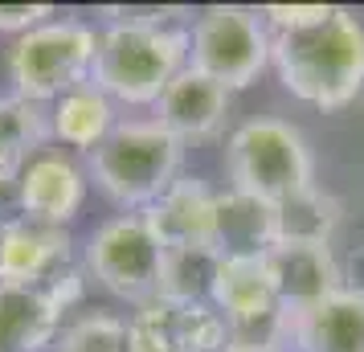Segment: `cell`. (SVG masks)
I'll return each mask as SVG.
<instances>
[{
	"label": "cell",
	"mask_w": 364,
	"mask_h": 352,
	"mask_svg": "<svg viewBox=\"0 0 364 352\" xmlns=\"http://www.w3.org/2000/svg\"><path fill=\"white\" fill-rule=\"evenodd\" d=\"M270 66L282 90L319 111H340L364 95V21L328 4L311 25L270 33Z\"/></svg>",
	"instance_id": "1"
},
{
	"label": "cell",
	"mask_w": 364,
	"mask_h": 352,
	"mask_svg": "<svg viewBox=\"0 0 364 352\" xmlns=\"http://www.w3.org/2000/svg\"><path fill=\"white\" fill-rule=\"evenodd\" d=\"M184 144L156 119H123L99 148L86 156V176L107 201L127 213H144L181 181Z\"/></svg>",
	"instance_id": "2"
},
{
	"label": "cell",
	"mask_w": 364,
	"mask_h": 352,
	"mask_svg": "<svg viewBox=\"0 0 364 352\" xmlns=\"http://www.w3.org/2000/svg\"><path fill=\"white\" fill-rule=\"evenodd\" d=\"M184 66H188V29L102 25L90 82L119 107H156Z\"/></svg>",
	"instance_id": "3"
},
{
	"label": "cell",
	"mask_w": 364,
	"mask_h": 352,
	"mask_svg": "<svg viewBox=\"0 0 364 352\" xmlns=\"http://www.w3.org/2000/svg\"><path fill=\"white\" fill-rule=\"evenodd\" d=\"M95 58H99V29L90 21L53 17L9 46L4 70H9L13 95L50 107L74 86L90 82Z\"/></svg>",
	"instance_id": "4"
},
{
	"label": "cell",
	"mask_w": 364,
	"mask_h": 352,
	"mask_svg": "<svg viewBox=\"0 0 364 352\" xmlns=\"http://www.w3.org/2000/svg\"><path fill=\"white\" fill-rule=\"evenodd\" d=\"M230 188L279 205L315 185V160L307 135L287 119H246L225 144Z\"/></svg>",
	"instance_id": "5"
},
{
	"label": "cell",
	"mask_w": 364,
	"mask_h": 352,
	"mask_svg": "<svg viewBox=\"0 0 364 352\" xmlns=\"http://www.w3.org/2000/svg\"><path fill=\"white\" fill-rule=\"evenodd\" d=\"M188 66L225 90H246L270 66V29L242 4H209L188 25Z\"/></svg>",
	"instance_id": "6"
},
{
	"label": "cell",
	"mask_w": 364,
	"mask_h": 352,
	"mask_svg": "<svg viewBox=\"0 0 364 352\" xmlns=\"http://www.w3.org/2000/svg\"><path fill=\"white\" fill-rule=\"evenodd\" d=\"M82 267L102 291L139 307L160 295L164 246L151 234L144 213H119V218H107L86 238Z\"/></svg>",
	"instance_id": "7"
},
{
	"label": "cell",
	"mask_w": 364,
	"mask_h": 352,
	"mask_svg": "<svg viewBox=\"0 0 364 352\" xmlns=\"http://www.w3.org/2000/svg\"><path fill=\"white\" fill-rule=\"evenodd\" d=\"M90 176L70 151H37L17 176V209L21 218L70 225L86 201Z\"/></svg>",
	"instance_id": "8"
},
{
	"label": "cell",
	"mask_w": 364,
	"mask_h": 352,
	"mask_svg": "<svg viewBox=\"0 0 364 352\" xmlns=\"http://www.w3.org/2000/svg\"><path fill=\"white\" fill-rule=\"evenodd\" d=\"M279 303L295 316L344 287V267L328 242H274L262 254Z\"/></svg>",
	"instance_id": "9"
},
{
	"label": "cell",
	"mask_w": 364,
	"mask_h": 352,
	"mask_svg": "<svg viewBox=\"0 0 364 352\" xmlns=\"http://www.w3.org/2000/svg\"><path fill=\"white\" fill-rule=\"evenodd\" d=\"M74 262V238L66 225L33 218H9L0 225V283L46 287Z\"/></svg>",
	"instance_id": "10"
},
{
	"label": "cell",
	"mask_w": 364,
	"mask_h": 352,
	"mask_svg": "<svg viewBox=\"0 0 364 352\" xmlns=\"http://www.w3.org/2000/svg\"><path fill=\"white\" fill-rule=\"evenodd\" d=\"M230 99L233 90H225L200 70L184 66L160 95V102L151 107V119L188 148V144H205V139L221 135L225 119H230Z\"/></svg>",
	"instance_id": "11"
},
{
	"label": "cell",
	"mask_w": 364,
	"mask_h": 352,
	"mask_svg": "<svg viewBox=\"0 0 364 352\" xmlns=\"http://www.w3.org/2000/svg\"><path fill=\"white\" fill-rule=\"evenodd\" d=\"M144 218L164 250L217 246V193L200 176H181L160 201L144 209Z\"/></svg>",
	"instance_id": "12"
},
{
	"label": "cell",
	"mask_w": 364,
	"mask_h": 352,
	"mask_svg": "<svg viewBox=\"0 0 364 352\" xmlns=\"http://www.w3.org/2000/svg\"><path fill=\"white\" fill-rule=\"evenodd\" d=\"M291 352H364V291L340 287L295 311Z\"/></svg>",
	"instance_id": "13"
},
{
	"label": "cell",
	"mask_w": 364,
	"mask_h": 352,
	"mask_svg": "<svg viewBox=\"0 0 364 352\" xmlns=\"http://www.w3.org/2000/svg\"><path fill=\"white\" fill-rule=\"evenodd\" d=\"M62 316L46 287L0 283V352H53Z\"/></svg>",
	"instance_id": "14"
},
{
	"label": "cell",
	"mask_w": 364,
	"mask_h": 352,
	"mask_svg": "<svg viewBox=\"0 0 364 352\" xmlns=\"http://www.w3.org/2000/svg\"><path fill=\"white\" fill-rule=\"evenodd\" d=\"M119 123V102L111 95H102L95 82H82L74 86L70 95H62L58 102H50V135L53 144L62 148H74L90 156L99 148L107 135L115 132Z\"/></svg>",
	"instance_id": "15"
},
{
	"label": "cell",
	"mask_w": 364,
	"mask_h": 352,
	"mask_svg": "<svg viewBox=\"0 0 364 352\" xmlns=\"http://www.w3.org/2000/svg\"><path fill=\"white\" fill-rule=\"evenodd\" d=\"M279 242V221H274V205L246 197L237 188L217 193V250L225 258L237 254H266Z\"/></svg>",
	"instance_id": "16"
},
{
	"label": "cell",
	"mask_w": 364,
	"mask_h": 352,
	"mask_svg": "<svg viewBox=\"0 0 364 352\" xmlns=\"http://www.w3.org/2000/svg\"><path fill=\"white\" fill-rule=\"evenodd\" d=\"M50 107L21 95H0V181H17L21 168L50 144Z\"/></svg>",
	"instance_id": "17"
},
{
	"label": "cell",
	"mask_w": 364,
	"mask_h": 352,
	"mask_svg": "<svg viewBox=\"0 0 364 352\" xmlns=\"http://www.w3.org/2000/svg\"><path fill=\"white\" fill-rule=\"evenodd\" d=\"M213 307L230 319H250L258 311H270V307H282L279 295H274V283L266 274L262 254H237V258H225L221 254V270H217L213 283Z\"/></svg>",
	"instance_id": "18"
},
{
	"label": "cell",
	"mask_w": 364,
	"mask_h": 352,
	"mask_svg": "<svg viewBox=\"0 0 364 352\" xmlns=\"http://www.w3.org/2000/svg\"><path fill=\"white\" fill-rule=\"evenodd\" d=\"M221 270V250L217 246H181L164 250V270H160V299L168 303H213V283Z\"/></svg>",
	"instance_id": "19"
},
{
	"label": "cell",
	"mask_w": 364,
	"mask_h": 352,
	"mask_svg": "<svg viewBox=\"0 0 364 352\" xmlns=\"http://www.w3.org/2000/svg\"><path fill=\"white\" fill-rule=\"evenodd\" d=\"M274 221H279V242H328L331 246L344 221V205L319 185H311L274 205Z\"/></svg>",
	"instance_id": "20"
},
{
	"label": "cell",
	"mask_w": 364,
	"mask_h": 352,
	"mask_svg": "<svg viewBox=\"0 0 364 352\" xmlns=\"http://www.w3.org/2000/svg\"><path fill=\"white\" fill-rule=\"evenodd\" d=\"M127 352H181V303H139L127 319Z\"/></svg>",
	"instance_id": "21"
},
{
	"label": "cell",
	"mask_w": 364,
	"mask_h": 352,
	"mask_svg": "<svg viewBox=\"0 0 364 352\" xmlns=\"http://www.w3.org/2000/svg\"><path fill=\"white\" fill-rule=\"evenodd\" d=\"M53 352H127V319L111 311H86L62 324Z\"/></svg>",
	"instance_id": "22"
},
{
	"label": "cell",
	"mask_w": 364,
	"mask_h": 352,
	"mask_svg": "<svg viewBox=\"0 0 364 352\" xmlns=\"http://www.w3.org/2000/svg\"><path fill=\"white\" fill-rule=\"evenodd\" d=\"M102 25H156V29H188L193 13L181 4H107L99 9Z\"/></svg>",
	"instance_id": "23"
},
{
	"label": "cell",
	"mask_w": 364,
	"mask_h": 352,
	"mask_svg": "<svg viewBox=\"0 0 364 352\" xmlns=\"http://www.w3.org/2000/svg\"><path fill=\"white\" fill-rule=\"evenodd\" d=\"M53 17H58L53 4H0V33H13V41H17Z\"/></svg>",
	"instance_id": "24"
},
{
	"label": "cell",
	"mask_w": 364,
	"mask_h": 352,
	"mask_svg": "<svg viewBox=\"0 0 364 352\" xmlns=\"http://www.w3.org/2000/svg\"><path fill=\"white\" fill-rule=\"evenodd\" d=\"M230 352H254V348H230Z\"/></svg>",
	"instance_id": "25"
},
{
	"label": "cell",
	"mask_w": 364,
	"mask_h": 352,
	"mask_svg": "<svg viewBox=\"0 0 364 352\" xmlns=\"http://www.w3.org/2000/svg\"><path fill=\"white\" fill-rule=\"evenodd\" d=\"M360 111H364V95H360Z\"/></svg>",
	"instance_id": "26"
}]
</instances>
